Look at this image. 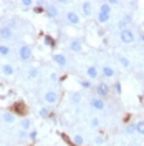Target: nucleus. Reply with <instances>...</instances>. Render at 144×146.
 Returning <instances> with one entry per match:
<instances>
[{"label": "nucleus", "instance_id": "obj_1", "mask_svg": "<svg viewBox=\"0 0 144 146\" xmlns=\"http://www.w3.org/2000/svg\"><path fill=\"white\" fill-rule=\"evenodd\" d=\"M32 46L28 45V43H22V45L18 46V58L22 60V62H30L32 60Z\"/></svg>", "mask_w": 144, "mask_h": 146}, {"label": "nucleus", "instance_id": "obj_2", "mask_svg": "<svg viewBox=\"0 0 144 146\" xmlns=\"http://www.w3.org/2000/svg\"><path fill=\"white\" fill-rule=\"evenodd\" d=\"M94 91H96V96L104 100V98H108L109 93H111V86H109L108 83H98L94 86Z\"/></svg>", "mask_w": 144, "mask_h": 146}, {"label": "nucleus", "instance_id": "obj_3", "mask_svg": "<svg viewBox=\"0 0 144 146\" xmlns=\"http://www.w3.org/2000/svg\"><path fill=\"white\" fill-rule=\"evenodd\" d=\"M119 38H121L123 43H134L136 33L133 32V28H126V30H121L119 32Z\"/></svg>", "mask_w": 144, "mask_h": 146}, {"label": "nucleus", "instance_id": "obj_4", "mask_svg": "<svg viewBox=\"0 0 144 146\" xmlns=\"http://www.w3.org/2000/svg\"><path fill=\"white\" fill-rule=\"evenodd\" d=\"M43 100H45L46 105H56L58 100H60V93L56 90H48L45 95H43Z\"/></svg>", "mask_w": 144, "mask_h": 146}, {"label": "nucleus", "instance_id": "obj_5", "mask_svg": "<svg viewBox=\"0 0 144 146\" xmlns=\"http://www.w3.org/2000/svg\"><path fill=\"white\" fill-rule=\"evenodd\" d=\"M65 20H66L70 25H73V27H80V25H81V18H80V15H78L75 10H70V12H66V15H65Z\"/></svg>", "mask_w": 144, "mask_h": 146}, {"label": "nucleus", "instance_id": "obj_6", "mask_svg": "<svg viewBox=\"0 0 144 146\" xmlns=\"http://www.w3.org/2000/svg\"><path fill=\"white\" fill-rule=\"evenodd\" d=\"M68 48L71 50L73 53H81L83 52V40L78 38V36H75L70 40V43H68Z\"/></svg>", "mask_w": 144, "mask_h": 146}, {"label": "nucleus", "instance_id": "obj_7", "mask_svg": "<svg viewBox=\"0 0 144 146\" xmlns=\"http://www.w3.org/2000/svg\"><path fill=\"white\" fill-rule=\"evenodd\" d=\"M90 106L93 110H96V111H104V108H106V103H104V100L103 98H99V96H93L90 100Z\"/></svg>", "mask_w": 144, "mask_h": 146}, {"label": "nucleus", "instance_id": "obj_8", "mask_svg": "<svg viewBox=\"0 0 144 146\" xmlns=\"http://www.w3.org/2000/svg\"><path fill=\"white\" fill-rule=\"evenodd\" d=\"M45 13H46L48 18H58L60 17V10H58V7H56V3H46Z\"/></svg>", "mask_w": 144, "mask_h": 146}, {"label": "nucleus", "instance_id": "obj_9", "mask_svg": "<svg viewBox=\"0 0 144 146\" xmlns=\"http://www.w3.org/2000/svg\"><path fill=\"white\" fill-rule=\"evenodd\" d=\"M133 23V15L131 13H127V15H124V17L121 18L119 22H118V30L121 32V30H126V28H131L129 25Z\"/></svg>", "mask_w": 144, "mask_h": 146}, {"label": "nucleus", "instance_id": "obj_10", "mask_svg": "<svg viewBox=\"0 0 144 146\" xmlns=\"http://www.w3.org/2000/svg\"><path fill=\"white\" fill-rule=\"evenodd\" d=\"M52 60H53L58 66H63V68L68 65V56L65 53H55L53 56H52Z\"/></svg>", "mask_w": 144, "mask_h": 146}, {"label": "nucleus", "instance_id": "obj_11", "mask_svg": "<svg viewBox=\"0 0 144 146\" xmlns=\"http://www.w3.org/2000/svg\"><path fill=\"white\" fill-rule=\"evenodd\" d=\"M99 75H101V73H99V70L96 68V66H93V65H91V66H88V68H86V80H90V82H93V80H98Z\"/></svg>", "mask_w": 144, "mask_h": 146}, {"label": "nucleus", "instance_id": "obj_12", "mask_svg": "<svg viewBox=\"0 0 144 146\" xmlns=\"http://www.w3.org/2000/svg\"><path fill=\"white\" fill-rule=\"evenodd\" d=\"M81 12H83V15H85V17H91V15H93V12H94L93 3H91V2H83V3H81Z\"/></svg>", "mask_w": 144, "mask_h": 146}, {"label": "nucleus", "instance_id": "obj_13", "mask_svg": "<svg viewBox=\"0 0 144 146\" xmlns=\"http://www.w3.org/2000/svg\"><path fill=\"white\" fill-rule=\"evenodd\" d=\"M2 121L7 125H13L15 123V113L13 111H3L2 113Z\"/></svg>", "mask_w": 144, "mask_h": 146}, {"label": "nucleus", "instance_id": "obj_14", "mask_svg": "<svg viewBox=\"0 0 144 146\" xmlns=\"http://www.w3.org/2000/svg\"><path fill=\"white\" fill-rule=\"evenodd\" d=\"M0 38L2 40H12L13 38V30L9 27H2L0 28Z\"/></svg>", "mask_w": 144, "mask_h": 146}, {"label": "nucleus", "instance_id": "obj_15", "mask_svg": "<svg viewBox=\"0 0 144 146\" xmlns=\"http://www.w3.org/2000/svg\"><path fill=\"white\" fill-rule=\"evenodd\" d=\"M101 75H103L104 78H113V76L116 75V70H114L113 66H109V65H104V66L101 68Z\"/></svg>", "mask_w": 144, "mask_h": 146}, {"label": "nucleus", "instance_id": "obj_16", "mask_svg": "<svg viewBox=\"0 0 144 146\" xmlns=\"http://www.w3.org/2000/svg\"><path fill=\"white\" fill-rule=\"evenodd\" d=\"M0 72L3 73L5 76H12V75L15 73V68H13V65H12V63H5V65H2Z\"/></svg>", "mask_w": 144, "mask_h": 146}, {"label": "nucleus", "instance_id": "obj_17", "mask_svg": "<svg viewBox=\"0 0 144 146\" xmlns=\"http://www.w3.org/2000/svg\"><path fill=\"white\" fill-rule=\"evenodd\" d=\"M81 98H83V96H81L80 91H71V93H70V101H71L73 105H80Z\"/></svg>", "mask_w": 144, "mask_h": 146}, {"label": "nucleus", "instance_id": "obj_18", "mask_svg": "<svg viewBox=\"0 0 144 146\" xmlns=\"http://www.w3.org/2000/svg\"><path fill=\"white\" fill-rule=\"evenodd\" d=\"M13 113H18V115H27V106L22 103V101H18L17 105L13 106V110H12Z\"/></svg>", "mask_w": 144, "mask_h": 146}, {"label": "nucleus", "instance_id": "obj_19", "mask_svg": "<svg viewBox=\"0 0 144 146\" xmlns=\"http://www.w3.org/2000/svg\"><path fill=\"white\" fill-rule=\"evenodd\" d=\"M111 9H113V7L109 5L108 2H103V3H101V5L98 7V12H99V13H106V15H111Z\"/></svg>", "mask_w": 144, "mask_h": 146}, {"label": "nucleus", "instance_id": "obj_20", "mask_svg": "<svg viewBox=\"0 0 144 146\" xmlns=\"http://www.w3.org/2000/svg\"><path fill=\"white\" fill-rule=\"evenodd\" d=\"M38 115H40L42 118H52V116H53L52 110H50V108H46V106H43V108H40V110H38Z\"/></svg>", "mask_w": 144, "mask_h": 146}, {"label": "nucleus", "instance_id": "obj_21", "mask_svg": "<svg viewBox=\"0 0 144 146\" xmlns=\"http://www.w3.org/2000/svg\"><path fill=\"white\" fill-rule=\"evenodd\" d=\"M109 18H111V15H106V13H99V12H98V15H96V20H98L99 25H104V23H108Z\"/></svg>", "mask_w": 144, "mask_h": 146}, {"label": "nucleus", "instance_id": "obj_22", "mask_svg": "<svg viewBox=\"0 0 144 146\" xmlns=\"http://www.w3.org/2000/svg\"><path fill=\"white\" fill-rule=\"evenodd\" d=\"M118 62H119V65H121L123 68H129V66H131V62H129V58L123 56V55H118Z\"/></svg>", "mask_w": 144, "mask_h": 146}, {"label": "nucleus", "instance_id": "obj_23", "mask_svg": "<svg viewBox=\"0 0 144 146\" xmlns=\"http://www.w3.org/2000/svg\"><path fill=\"white\" fill-rule=\"evenodd\" d=\"M71 139H73V145H75V146H85V143H86V141H85V138L81 136V135H75Z\"/></svg>", "mask_w": 144, "mask_h": 146}, {"label": "nucleus", "instance_id": "obj_24", "mask_svg": "<svg viewBox=\"0 0 144 146\" xmlns=\"http://www.w3.org/2000/svg\"><path fill=\"white\" fill-rule=\"evenodd\" d=\"M43 42H45V45L50 46V48H55V46H56L55 38H53V36H50V35H45V36H43Z\"/></svg>", "mask_w": 144, "mask_h": 146}, {"label": "nucleus", "instance_id": "obj_25", "mask_svg": "<svg viewBox=\"0 0 144 146\" xmlns=\"http://www.w3.org/2000/svg\"><path fill=\"white\" fill-rule=\"evenodd\" d=\"M45 7H46L45 2H36L35 7H33V12L35 13H42V12H45Z\"/></svg>", "mask_w": 144, "mask_h": 146}, {"label": "nucleus", "instance_id": "obj_26", "mask_svg": "<svg viewBox=\"0 0 144 146\" xmlns=\"http://www.w3.org/2000/svg\"><path fill=\"white\" fill-rule=\"evenodd\" d=\"M0 55H2V56H10V55H12L10 46L3 45V43H0Z\"/></svg>", "mask_w": 144, "mask_h": 146}, {"label": "nucleus", "instance_id": "obj_27", "mask_svg": "<svg viewBox=\"0 0 144 146\" xmlns=\"http://www.w3.org/2000/svg\"><path fill=\"white\" fill-rule=\"evenodd\" d=\"M20 128L25 129V131H28V129L32 128V121H30V118H23L22 119V121H20Z\"/></svg>", "mask_w": 144, "mask_h": 146}, {"label": "nucleus", "instance_id": "obj_28", "mask_svg": "<svg viewBox=\"0 0 144 146\" xmlns=\"http://www.w3.org/2000/svg\"><path fill=\"white\" fill-rule=\"evenodd\" d=\"M94 145L96 146H104V143H106V136L104 135H98V136H94Z\"/></svg>", "mask_w": 144, "mask_h": 146}, {"label": "nucleus", "instance_id": "obj_29", "mask_svg": "<svg viewBox=\"0 0 144 146\" xmlns=\"http://www.w3.org/2000/svg\"><path fill=\"white\" fill-rule=\"evenodd\" d=\"M137 131H136V123H129L126 126V135H129V136H133V135H136Z\"/></svg>", "mask_w": 144, "mask_h": 146}, {"label": "nucleus", "instance_id": "obj_30", "mask_svg": "<svg viewBox=\"0 0 144 146\" xmlns=\"http://www.w3.org/2000/svg\"><path fill=\"white\" fill-rule=\"evenodd\" d=\"M99 125H101V119H99L98 116H93V118L90 119V126L91 128H94V129H96V128H99Z\"/></svg>", "mask_w": 144, "mask_h": 146}, {"label": "nucleus", "instance_id": "obj_31", "mask_svg": "<svg viewBox=\"0 0 144 146\" xmlns=\"http://www.w3.org/2000/svg\"><path fill=\"white\" fill-rule=\"evenodd\" d=\"M38 75H40V70L33 66V68H30L28 70V78H38Z\"/></svg>", "mask_w": 144, "mask_h": 146}, {"label": "nucleus", "instance_id": "obj_32", "mask_svg": "<svg viewBox=\"0 0 144 146\" xmlns=\"http://www.w3.org/2000/svg\"><path fill=\"white\" fill-rule=\"evenodd\" d=\"M136 131H137V135H143L144 136V119L136 123Z\"/></svg>", "mask_w": 144, "mask_h": 146}, {"label": "nucleus", "instance_id": "obj_33", "mask_svg": "<svg viewBox=\"0 0 144 146\" xmlns=\"http://www.w3.org/2000/svg\"><path fill=\"white\" fill-rule=\"evenodd\" d=\"M111 88H113V91H114L116 95H121V93H123V85H121L119 82H116L113 86H111Z\"/></svg>", "mask_w": 144, "mask_h": 146}, {"label": "nucleus", "instance_id": "obj_34", "mask_svg": "<svg viewBox=\"0 0 144 146\" xmlns=\"http://www.w3.org/2000/svg\"><path fill=\"white\" fill-rule=\"evenodd\" d=\"M80 86L83 88V90H90L93 85H91L90 80H80Z\"/></svg>", "mask_w": 144, "mask_h": 146}, {"label": "nucleus", "instance_id": "obj_35", "mask_svg": "<svg viewBox=\"0 0 144 146\" xmlns=\"http://www.w3.org/2000/svg\"><path fill=\"white\" fill-rule=\"evenodd\" d=\"M32 5H35L32 0H22V7L25 10H28V9H32Z\"/></svg>", "mask_w": 144, "mask_h": 146}, {"label": "nucleus", "instance_id": "obj_36", "mask_svg": "<svg viewBox=\"0 0 144 146\" xmlns=\"http://www.w3.org/2000/svg\"><path fill=\"white\" fill-rule=\"evenodd\" d=\"M27 138H28V131H25V129L18 131V139H27Z\"/></svg>", "mask_w": 144, "mask_h": 146}, {"label": "nucleus", "instance_id": "obj_37", "mask_svg": "<svg viewBox=\"0 0 144 146\" xmlns=\"http://www.w3.org/2000/svg\"><path fill=\"white\" fill-rule=\"evenodd\" d=\"M36 135H38L36 131H30V133H28V139H32V141H35V139H36Z\"/></svg>", "mask_w": 144, "mask_h": 146}, {"label": "nucleus", "instance_id": "obj_38", "mask_svg": "<svg viewBox=\"0 0 144 146\" xmlns=\"http://www.w3.org/2000/svg\"><path fill=\"white\" fill-rule=\"evenodd\" d=\"M127 5H129V7H131L133 10L137 9V2H134V0H133V2H127Z\"/></svg>", "mask_w": 144, "mask_h": 146}, {"label": "nucleus", "instance_id": "obj_39", "mask_svg": "<svg viewBox=\"0 0 144 146\" xmlns=\"http://www.w3.org/2000/svg\"><path fill=\"white\" fill-rule=\"evenodd\" d=\"M108 3H109V5H111V7H113V5H118V7L121 5V2H119V0H109Z\"/></svg>", "mask_w": 144, "mask_h": 146}, {"label": "nucleus", "instance_id": "obj_40", "mask_svg": "<svg viewBox=\"0 0 144 146\" xmlns=\"http://www.w3.org/2000/svg\"><path fill=\"white\" fill-rule=\"evenodd\" d=\"M50 80H52V82H58V75H56V73H52V75H50Z\"/></svg>", "mask_w": 144, "mask_h": 146}, {"label": "nucleus", "instance_id": "obj_41", "mask_svg": "<svg viewBox=\"0 0 144 146\" xmlns=\"http://www.w3.org/2000/svg\"><path fill=\"white\" fill-rule=\"evenodd\" d=\"M56 5H68V0H58Z\"/></svg>", "mask_w": 144, "mask_h": 146}, {"label": "nucleus", "instance_id": "obj_42", "mask_svg": "<svg viewBox=\"0 0 144 146\" xmlns=\"http://www.w3.org/2000/svg\"><path fill=\"white\" fill-rule=\"evenodd\" d=\"M139 38H141V42H143V43H144V32H143V33H141V35H139Z\"/></svg>", "mask_w": 144, "mask_h": 146}, {"label": "nucleus", "instance_id": "obj_43", "mask_svg": "<svg viewBox=\"0 0 144 146\" xmlns=\"http://www.w3.org/2000/svg\"><path fill=\"white\" fill-rule=\"evenodd\" d=\"M141 98H143V101H144V91H143V95H141Z\"/></svg>", "mask_w": 144, "mask_h": 146}]
</instances>
